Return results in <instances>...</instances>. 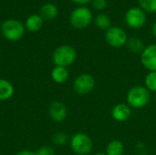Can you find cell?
Here are the masks:
<instances>
[{"mask_svg":"<svg viewBox=\"0 0 156 155\" xmlns=\"http://www.w3.org/2000/svg\"><path fill=\"white\" fill-rule=\"evenodd\" d=\"M151 100V93L144 86H134L127 93V102L130 107L142 109L146 107Z\"/></svg>","mask_w":156,"mask_h":155,"instance_id":"cell-1","label":"cell"},{"mask_svg":"<svg viewBox=\"0 0 156 155\" xmlns=\"http://www.w3.org/2000/svg\"><path fill=\"white\" fill-rule=\"evenodd\" d=\"M77 58L75 48L69 45H61L58 47L52 55V59L55 66L67 68L72 65Z\"/></svg>","mask_w":156,"mask_h":155,"instance_id":"cell-2","label":"cell"},{"mask_svg":"<svg viewBox=\"0 0 156 155\" xmlns=\"http://www.w3.org/2000/svg\"><path fill=\"white\" fill-rule=\"evenodd\" d=\"M92 20L93 16L91 10L85 5L76 7L69 16V23L76 29H84L88 27Z\"/></svg>","mask_w":156,"mask_h":155,"instance_id":"cell-3","label":"cell"},{"mask_svg":"<svg viewBox=\"0 0 156 155\" xmlns=\"http://www.w3.org/2000/svg\"><path fill=\"white\" fill-rule=\"evenodd\" d=\"M25 26L16 19H7L1 25L3 37L12 42L20 40L25 34Z\"/></svg>","mask_w":156,"mask_h":155,"instance_id":"cell-4","label":"cell"},{"mask_svg":"<svg viewBox=\"0 0 156 155\" xmlns=\"http://www.w3.org/2000/svg\"><path fill=\"white\" fill-rule=\"evenodd\" d=\"M70 147L76 154L88 155L92 151L93 143L89 135L83 132H78L70 139Z\"/></svg>","mask_w":156,"mask_h":155,"instance_id":"cell-5","label":"cell"},{"mask_svg":"<svg viewBox=\"0 0 156 155\" xmlns=\"http://www.w3.org/2000/svg\"><path fill=\"white\" fill-rule=\"evenodd\" d=\"M146 13L140 6H133L127 10L124 16L126 25L133 29H140L146 23Z\"/></svg>","mask_w":156,"mask_h":155,"instance_id":"cell-6","label":"cell"},{"mask_svg":"<svg viewBox=\"0 0 156 155\" xmlns=\"http://www.w3.org/2000/svg\"><path fill=\"white\" fill-rule=\"evenodd\" d=\"M95 88V79L92 75L89 73H82L79 75L73 82L74 91L80 96H85L90 93Z\"/></svg>","mask_w":156,"mask_h":155,"instance_id":"cell-7","label":"cell"},{"mask_svg":"<svg viewBox=\"0 0 156 155\" xmlns=\"http://www.w3.org/2000/svg\"><path fill=\"white\" fill-rule=\"evenodd\" d=\"M105 39L111 47L119 48L126 45L128 37L124 29L117 26H112L106 30Z\"/></svg>","mask_w":156,"mask_h":155,"instance_id":"cell-8","label":"cell"},{"mask_svg":"<svg viewBox=\"0 0 156 155\" xmlns=\"http://www.w3.org/2000/svg\"><path fill=\"white\" fill-rule=\"evenodd\" d=\"M141 61L144 67L149 71H156V44L145 47L141 54Z\"/></svg>","mask_w":156,"mask_h":155,"instance_id":"cell-9","label":"cell"},{"mask_svg":"<svg viewBox=\"0 0 156 155\" xmlns=\"http://www.w3.org/2000/svg\"><path fill=\"white\" fill-rule=\"evenodd\" d=\"M48 114L54 122H61L68 116V109L63 102L55 100L49 105Z\"/></svg>","mask_w":156,"mask_h":155,"instance_id":"cell-10","label":"cell"},{"mask_svg":"<svg viewBox=\"0 0 156 155\" xmlns=\"http://www.w3.org/2000/svg\"><path fill=\"white\" fill-rule=\"evenodd\" d=\"M132 111L129 105L125 103H118L112 110V118L119 122H126L131 116Z\"/></svg>","mask_w":156,"mask_h":155,"instance_id":"cell-11","label":"cell"},{"mask_svg":"<svg viewBox=\"0 0 156 155\" xmlns=\"http://www.w3.org/2000/svg\"><path fill=\"white\" fill-rule=\"evenodd\" d=\"M58 14V8L53 3H47L43 5L39 11V16L42 17L43 20H47V21L55 19Z\"/></svg>","mask_w":156,"mask_h":155,"instance_id":"cell-12","label":"cell"},{"mask_svg":"<svg viewBox=\"0 0 156 155\" xmlns=\"http://www.w3.org/2000/svg\"><path fill=\"white\" fill-rule=\"evenodd\" d=\"M44 20L39 15H31L29 16L25 23V28L29 32H37L40 30L43 26Z\"/></svg>","mask_w":156,"mask_h":155,"instance_id":"cell-13","label":"cell"},{"mask_svg":"<svg viewBox=\"0 0 156 155\" xmlns=\"http://www.w3.org/2000/svg\"><path fill=\"white\" fill-rule=\"evenodd\" d=\"M14 93L15 88L13 84L5 79H0V100H7L11 99Z\"/></svg>","mask_w":156,"mask_h":155,"instance_id":"cell-14","label":"cell"},{"mask_svg":"<svg viewBox=\"0 0 156 155\" xmlns=\"http://www.w3.org/2000/svg\"><path fill=\"white\" fill-rule=\"evenodd\" d=\"M69 77V73L67 68L56 66L51 71V78L53 81L57 84L65 83Z\"/></svg>","mask_w":156,"mask_h":155,"instance_id":"cell-15","label":"cell"},{"mask_svg":"<svg viewBox=\"0 0 156 155\" xmlns=\"http://www.w3.org/2000/svg\"><path fill=\"white\" fill-rule=\"evenodd\" d=\"M125 46L127 47L128 50L133 54H142L145 48L143 39L138 37H132L128 38Z\"/></svg>","mask_w":156,"mask_h":155,"instance_id":"cell-16","label":"cell"},{"mask_svg":"<svg viewBox=\"0 0 156 155\" xmlns=\"http://www.w3.org/2000/svg\"><path fill=\"white\" fill-rule=\"evenodd\" d=\"M94 24L101 30H108L112 26V19L107 14L101 13L94 18Z\"/></svg>","mask_w":156,"mask_h":155,"instance_id":"cell-17","label":"cell"},{"mask_svg":"<svg viewBox=\"0 0 156 155\" xmlns=\"http://www.w3.org/2000/svg\"><path fill=\"white\" fill-rule=\"evenodd\" d=\"M124 152L123 143L119 140H113L109 143L106 148V155H122Z\"/></svg>","mask_w":156,"mask_h":155,"instance_id":"cell-18","label":"cell"},{"mask_svg":"<svg viewBox=\"0 0 156 155\" xmlns=\"http://www.w3.org/2000/svg\"><path fill=\"white\" fill-rule=\"evenodd\" d=\"M138 4L145 13H156V0H138Z\"/></svg>","mask_w":156,"mask_h":155,"instance_id":"cell-19","label":"cell"},{"mask_svg":"<svg viewBox=\"0 0 156 155\" xmlns=\"http://www.w3.org/2000/svg\"><path fill=\"white\" fill-rule=\"evenodd\" d=\"M68 142H69V137L63 132H58L52 136V143L56 146L58 147L64 146L65 144H67Z\"/></svg>","mask_w":156,"mask_h":155,"instance_id":"cell-20","label":"cell"},{"mask_svg":"<svg viewBox=\"0 0 156 155\" xmlns=\"http://www.w3.org/2000/svg\"><path fill=\"white\" fill-rule=\"evenodd\" d=\"M145 87L149 91L156 92V71H150L145 77Z\"/></svg>","mask_w":156,"mask_h":155,"instance_id":"cell-21","label":"cell"},{"mask_svg":"<svg viewBox=\"0 0 156 155\" xmlns=\"http://www.w3.org/2000/svg\"><path fill=\"white\" fill-rule=\"evenodd\" d=\"M37 155H55V150L53 147L49 146V145H44L42 147H40L37 152Z\"/></svg>","mask_w":156,"mask_h":155,"instance_id":"cell-22","label":"cell"},{"mask_svg":"<svg viewBox=\"0 0 156 155\" xmlns=\"http://www.w3.org/2000/svg\"><path fill=\"white\" fill-rule=\"evenodd\" d=\"M92 6L97 11H103L107 8V0H92Z\"/></svg>","mask_w":156,"mask_h":155,"instance_id":"cell-23","label":"cell"},{"mask_svg":"<svg viewBox=\"0 0 156 155\" xmlns=\"http://www.w3.org/2000/svg\"><path fill=\"white\" fill-rule=\"evenodd\" d=\"M136 153L138 155H148L146 146L144 143H138L136 145Z\"/></svg>","mask_w":156,"mask_h":155,"instance_id":"cell-24","label":"cell"},{"mask_svg":"<svg viewBox=\"0 0 156 155\" xmlns=\"http://www.w3.org/2000/svg\"><path fill=\"white\" fill-rule=\"evenodd\" d=\"M74 4L80 5H85L87 4H90V2H92V0H71Z\"/></svg>","mask_w":156,"mask_h":155,"instance_id":"cell-25","label":"cell"},{"mask_svg":"<svg viewBox=\"0 0 156 155\" xmlns=\"http://www.w3.org/2000/svg\"><path fill=\"white\" fill-rule=\"evenodd\" d=\"M16 155H37L36 154V152H33V151H30V150H22V151H19L18 153H16Z\"/></svg>","mask_w":156,"mask_h":155,"instance_id":"cell-26","label":"cell"},{"mask_svg":"<svg viewBox=\"0 0 156 155\" xmlns=\"http://www.w3.org/2000/svg\"><path fill=\"white\" fill-rule=\"evenodd\" d=\"M152 34L154 37H156V21L154 23V25L152 26Z\"/></svg>","mask_w":156,"mask_h":155,"instance_id":"cell-27","label":"cell"},{"mask_svg":"<svg viewBox=\"0 0 156 155\" xmlns=\"http://www.w3.org/2000/svg\"><path fill=\"white\" fill-rule=\"evenodd\" d=\"M94 155H106V153H102V152H100V153H95Z\"/></svg>","mask_w":156,"mask_h":155,"instance_id":"cell-28","label":"cell"},{"mask_svg":"<svg viewBox=\"0 0 156 155\" xmlns=\"http://www.w3.org/2000/svg\"><path fill=\"white\" fill-rule=\"evenodd\" d=\"M155 100H156V96H155Z\"/></svg>","mask_w":156,"mask_h":155,"instance_id":"cell-29","label":"cell"}]
</instances>
